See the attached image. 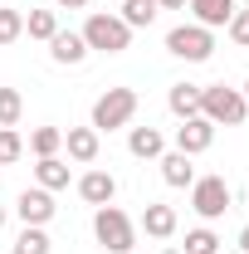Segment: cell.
I'll list each match as a JSON object with an SVG mask.
<instances>
[{
  "label": "cell",
  "instance_id": "obj_10",
  "mask_svg": "<svg viewBox=\"0 0 249 254\" xmlns=\"http://www.w3.org/2000/svg\"><path fill=\"white\" fill-rule=\"evenodd\" d=\"M78 195H83L88 205H113V195H118L113 171H83V176H78Z\"/></svg>",
  "mask_w": 249,
  "mask_h": 254
},
{
  "label": "cell",
  "instance_id": "obj_17",
  "mask_svg": "<svg viewBox=\"0 0 249 254\" xmlns=\"http://www.w3.org/2000/svg\"><path fill=\"white\" fill-rule=\"evenodd\" d=\"M34 181H39L44 190H63V186H68V161H59V157H39Z\"/></svg>",
  "mask_w": 249,
  "mask_h": 254
},
{
  "label": "cell",
  "instance_id": "obj_3",
  "mask_svg": "<svg viewBox=\"0 0 249 254\" xmlns=\"http://www.w3.org/2000/svg\"><path fill=\"white\" fill-rule=\"evenodd\" d=\"M78 34H83L88 49H103V54H123L127 44H132V30L123 25V15H108V10H93L88 25H83Z\"/></svg>",
  "mask_w": 249,
  "mask_h": 254
},
{
  "label": "cell",
  "instance_id": "obj_33",
  "mask_svg": "<svg viewBox=\"0 0 249 254\" xmlns=\"http://www.w3.org/2000/svg\"><path fill=\"white\" fill-rule=\"evenodd\" d=\"M245 10H249V5H245Z\"/></svg>",
  "mask_w": 249,
  "mask_h": 254
},
{
  "label": "cell",
  "instance_id": "obj_1",
  "mask_svg": "<svg viewBox=\"0 0 249 254\" xmlns=\"http://www.w3.org/2000/svg\"><path fill=\"white\" fill-rule=\"evenodd\" d=\"M93 235H98V245L108 254H127L137 245V225L127 220L123 205H98L93 210Z\"/></svg>",
  "mask_w": 249,
  "mask_h": 254
},
{
  "label": "cell",
  "instance_id": "obj_2",
  "mask_svg": "<svg viewBox=\"0 0 249 254\" xmlns=\"http://www.w3.org/2000/svg\"><path fill=\"white\" fill-rule=\"evenodd\" d=\"M200 118H210L215 127H240L249 118V103H245L240 88L210 83V88H200Z\"/></svg>",
  "mask_w": 249,
  "mask_h": 254
},
{
  "label": "cell",
  "instance_id": "obj_11",
  "mask_svg": "<svg viewBox=\"0 0 249 254\" xmlns=\"http://www.w3.org/2000/svg\"><path fill=\"white\" fill-rule=\"evenodd\" d=\"M88 54H93V49L83 44L78 30H59L54 39H49V59H54V64H83Z\"/></svg>",
  "mask_w": 249,
  "mask_h": 254
},
{
  "label": "cell",
  "instance_id": "obj_5",
  "mask_svg": "<svg viewBox=\"0 0 249 254\" xmlns=\"http://www.w3.org/2000/svg\"><path fill=\"white\" fill-rule=\"evenodd\" d=\"M166 49L186 64H205L215 54V30H205V25H176L166 34Z\"/></svg>",
  "mask_w": 249,
  "mask_h": 254
},
{
  "label": "cell",
  "instance_id": "obj_21",
  "mask_svg": "<svg viewBox=\"0 0 249 254\" xmlns=\"http://www.w3.org/2000/svg\"><path fill=\"white\" fill-rule=\"evenodd\" d=\"M15 254H49V235H44V225H25L20 240H15Z\"/></svg>",
  "mask_w": 249,
  "mask_h": 254
},
{
  "label": "cell",
  "instance_id": "obj_9",
  "mask_svg": "<svg viewBox=\"0 0 249 254\" xmlns=\"http://www.w3.org/2000/svg\"><path fill=\"white\" fill-rule=\"evenodd\" d=\"M186 10L195 15V25H205V30H225L230 15H235L240 5H235V0H186Z\"/></svg>",
  "mask_w": 249,
  "mask_h": 254
},
{
  "label": "cell",
  "instance_id": "obj_14",
  "mask_svg": "<svg viewBox=\"0 0 249 254\" xmlns=\"http://www.w3.org/2000/svg\"><path fill=\"white\" fill-rule=\"evenodd\" d=\"M161 176H166V186H190L195 181V166H190L186 152H161Z\"/></svg>",
  "mask_w": 249,
  "mask_h": 254
},
{
  "label": "cell",
  "instance_id": "obj_7",
  "mask_svg": "<svg viewBox=\"0 0 249 254\" xmlns=\"http://www.w3.org/2000/svg\"><path fill=\"white\" fill-rule=\"evenodd\" d=\"M210 142H215V123H210V118H200V113L176 127V152H186V157L210 152Z\"/></svg>",
  "mask_w": 249,
  "mask_h": 254
},
{
  "label": "cell",
  "instance_id": "obj_4",
  "mask_svg": "<svg viewBox=\"0 0 249 254\" xmlns=\"http://www.w3.org/2000/svg\"><path fill=\"white\" fill-rule=\"evenodd\" d=\"M137 118V93L132 88H108V93L93 103V132H118V127H127Z\"/></svg>",
  "mask_w": 249,
  "mask_h": 254
},
{
  "label": "cell",
  "instance_id": "obj_26",
  "mask_svg": "<svg viewBox=\"0 0 249 254\" xmlns=\"http://www.w3.org/2000/svg\"><path fill=\"white\" fill-rule=\"evenodd\" d=\"M225 30H230V39H235V44H249V10H235Z\"/></svg>",
  "mask_w": 249,
  "mask_h": 254
},
{
  "label": "cell",
  "instance_id": "obj_19",
  "mask_svg": "<svg viewBox=\"0 0 249 254\" xmlns=\"http://www.w3.org/2000/svg\"><path fill=\"white\" fill-rule=\"evenodd\" d=\"M63 147V127H34L30 132V152L34 157H59Z\"/></svg>",
  "mask_w": 249,
  "mask_h": 254
},
{
  "label": "cell",
  "instance_id": "obj_13",
  "mask_svg": "<svg viewBox=\"0 0 249 254\" xmlns=\"http://www.w3.org/2000/svg\"><path fill=\"white\" fill-rule=\"evenodd\" d=\"M127 152H132V157H161V152H166V137H161V132H156V127H132V132H127Z\"/></svg>",
  "mask_w": 249,
  "mask_h": 254
},
{
  "label": "cell",
  "instance_id": "obj_8",
  "mask_svg": "<svg viewBox=\"0 0 249 254\" xmlns=\"http://www.w3.org/2000/svg\"><path fill=\"white\" fill-rule=\"evenodd\" d=\"M54 190H44V186H30V190H20V200H15V215L25 225H49L54 220Z\"/></svg>",
  "mask_w": 249,
  "mask_h": 254
},
{
  "label": "cell",
  "instance_id": "obj_18",
  "mask_svg": "<svg viewBox=\"0 0 249 254\" xmlns=\"http://www.w3.org/2000/svg\"><path fill=\"white\" fill-rule=\"evenodd\" d=\"M25 34L49 44V39L59 34V15H54V10H30V15H25Z\"/></svg>",
  "mask_w": 249,
  "mask_h": 254
},
{
  "label": "cell",
  "instance_id": "obj_6",
  "mask_svg": "<svg viewBox=\"0 0 249 254\" xmlns=\"http://www.w3.org/2000/svg\"><path fill=\"white\" fill-rule=\"evenodd\" d=\"M230 186H225V176H195L190 181V210L200 215V220H220L225 210H230Z\"/></svg>",
  "mask_w": 249,
  "mask_h": 254
},
{
  "label": "cell",
  "instance_id": "obj_27",
  "mask_svg": "<svg viewBox=\"0 0 249 254\" xmlns=\"http://www.w3.org/2000/svg\"><path fill=\"white\" fill-rule=\"evenodd\" d=\"M186 0H156V10H181Z\"/></svg>",
  "mask_w": 249,
  "mask_h": 254
},
{
  "label": "cell",
  "instance_id": "obj_15",
  "mask_svg": "<svg viewBox=\"0 0 249 254\" xmlns=\"http://www.w3.org/2000/svg\"><path fill=\"white\" fill-rule=\"evenodd\" d=\"M166 108H171L181 123H186V118H195V113H200V88H195V83H171Z\"/></svg>",
  "mask_w": 249,
  "mask_h": 254
},
{
  "label": "cell",
  "instance_id": "obj_28",
  "mask_svg": "<svg viewBox=\"0 0 249 254\" xmlns=\"http://www.w3.org/2000/svg\"><path fill=\"white\" fill-rule=\"evenodd\" d=\"M240 254H249V225L240 230Z\"/></svg>",
  "mask_w": 249,
  "mask_h": 254
},
{
  "label": "cell",
  "instance_id": "obj_25",
  "mask_svg": "<svg viewBox=\"0 0 249 254\" xmlns=\"http://www.w3.org/2000/svg\"><path fill=\"white\" fill-rule=\"evenodd\" d=\"M25 157V137L15 132V127H0V166H10V161Z\"/></svg>",
  "mask_w": 249,
  "mask_h": 254
},
{
  "label": "cell",
  "instance_id": "obj_16",
  "mask_svg": "<svg viewBox=\"0 0 249 254\" xmlns=\"http://www.w3.org/2000/svg\"><path fill=\"white\" fill-rule=\"evenodd\" d=\"M142 230H147L152 240H171V235H176V210H171V205H147V210H142Z\"/></svg>",
  "mask_w": 249,
  "mask_h": 254
},
{
  "label": "cell",
  "instance_id": "obj_23",
  "mask_svg": "<svg viewBox=\"0 0 249 254\" xmlns=\"http://www.w3.org/2000/svg\"><path fill=\"white\" fill-rule=\"evenodd\" d=\"M181 254H220V235L210 230V225H200V230L186 235V250H181Z\"/></svg>",
  "mask_w": 249,
  "mask_h": 254
},
{
  "label": "cell",
  "instance_id": "obj_29",
  "mask_svg": "<svg viewBox=\"0 0 249 254\" xmlns=\"http://www.w3.org/2000/svg\"><path fill=\"white\" fill-rule=\"evenodd\" d=\"M63 10H83V5H88V0H59Z\"/></svg>",
  "mask_w": 249,
  "mask_h": 254
},
{
  "label": "cell",
  "instance_id": "obj_20",
  "mask_svg": "<svg viewBox=\"0 0 249 254\" xmlns=\"http://www.w3.org/2000/svg\"><path fill=\"white\" fill-rule=\"evenodd\" d=\"M156 20V0H123V25L127 30H147Z\"/></svg>",
  "mask_w": 249,
  "mask_h": 254
},
{
  "label": "cell",
  "instance_id": "obj_31",
  "mask_svg": "<svg viewBox=\"0 0 249 254\" xmlns=\"http://www.w3.org/2000/svg\"><path fill=\"white\" fill-rule=\"evenodd\" d=\"M240 93H245V103H249V83H245V88H240Z\"/></svg>",
  "mask_w": 249,
  "mask_h": 254
},
{
  "label": "cell",
  "instance_id": "obj_32",
  "mask_svg": "<svg viewBox=\"0 0 249 254\" xmlns=\"http://www.w3.org/2000/svg\"><path fill=\"white\" fill-rule=\"evenodd\" d=\"M161 254H181V250H161Z\"/></svg>",
  "mask_w": 249,
  "mask_h": 254
},
{
  "label": "cell",
  "instance_id": "obj_24",
  "mask_svg": "<svg viewBox=\"0 0 249 254\" xmlns=\"http://www.w3.org/2000/svg\"><path fill=\"white\" fill-rule=\"evenodd\" d=\"M20 113H25L20 88H0V127H15V123H20Z\"/></svg>",
  "mask_w": 249,
  "mask_h": 254
},
{
  "label": "cell",
  "instance_id": "obj_22",
  "mask_svg": "<svg viewBox=\"0 0 249 254\" xmlns=\"http://www.w3.org/2000/svg\"><path fill=\"white\" fill-rule=\"evenodd\" d=\"M25 34V10H15V5H0V44H15Z\"/></svg>",
  "mask_w": 249,
  "mask_h": 254
},
{
  "label": "cell",
  "instance_id": "obj_12",
  "mask_svg": "<svg viewBox=\"0 0 249 254\" xmlns=\"http://www.w3.org/2000/svg\"><path fill=\"white\" fill-rule=\"evenodd\" d=\"M98 137H103V132H93V127H68V132H63V147H68L73 161L88 166V161H98Z\"/></svg>",
  "mask_w": 249,
  "mask_h": 254
},
{
  "label": "cell",
  "instance_id": "obj_30",
  "mask_svg": "<svg viewBox=\"0 0 249 254\" xmlns=\"http://www.w3.org/2000/svg\"><path fill=\"white\" fill-rule=\"evenodd\" d=\"M0 230H5V205H0Z\"/></svg>",
  "mask_w": 249,
  "mask_h": 254
}]
</instances>
